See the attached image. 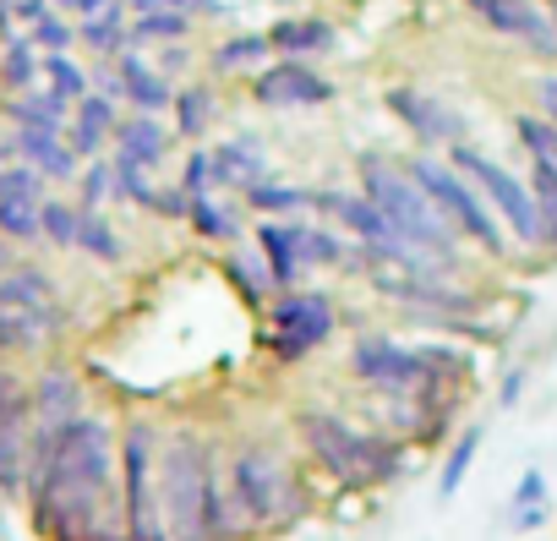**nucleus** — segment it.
Wrapping results in <instances>:
<instances>
[{
  "label": "nucleus",
  "mask_w": 557,
  "mask_h": 541,
  "mask_svg": "<svg viewBox=\"0 0 557 541\" xmlns=\"http://www.w3.org/2000/svg\"><path fill=\"white\" fill-rule=\"evenodd\" d=\"M153 66H159V72H164V77H170V72H181V66H186V50H181V45H164V50H159V61H153Z\"/></svg>",
  "instance_id": "46"
},
{
  "label": "nucleus",
  "mask_w": 557,
  "mask_h": 541,
  "mask_svg": "<svg viewBox=\"0 0 557 541\" xmlns=\"http://www.w3.org/2000/svg\"><path fill=\"white\" fill-rule=\"evenodd\" d=\"M213 186H219V175H213V153L197 148V153L186 159V170H181V192H186V197H208Z\"/></svg>",
  "instance_id": "40"
},
{
  "label": "nucleus",
  "mask_w": 557,
  "mask_h": 541,
  "mask_svg": "<svg viewBox=\"0 0 557 541\" xmlns=\"http://www.w3.org/2000/svg\"><path fill=\"white\" fill-rule=\"evenodd\" d=\"M0 110H7L12 126H34V132H66V121H72V104L55 99L50 88H28V94L7 99Z\"/></svg>",
  "instance_id": "20"
},
{
  "label": "nucleus",
  "mask_w": 557,
  "mask_h": 541,
  "mask_svg": "<svg viewBox=\"0 0 557 541\" xmlns=\"http://www.w3.org/2000/svg\"><path fill=\"white\" fill-rule=\"evenodd\" d=\"M170 110H175V132L181 137H202L208 121H213V94L208 88H181Z\"/></svg>",
  "instance_id": "30"
},
{
  "label": "nucleus",
  "mask_w": 557,
  "mask_h": 541,
  "mask_svg": "<svg viewBox=\"0 0 557 541\" xmlns=\"http://www.w3.org/2000/svg\"><path fill=\"white\" fill-rule=\"evenodd\" d=\"M285 235H290V251L301 262V274H307V268H339V262H350V246L339 235L318 230V224H285Z\"/></svg>",
  "instance_id": "21"
},
{
  "label": "nucleus",
  "mask_w": 557,
  "mask_h": 541,
  "mask_svg": "<svg viewBox=\"0 0 557 541\" xmlns=\"http://www.w3.org/2000/svg\"><path fill=\"white\" fill-rule=\"evenodd\" d=\"M0 192H7V197H34V202H45V175H39L34 164L12 159L7 175H0Z\"/></svg>",
  "instance_id": "39"
},
{
  "label": "nucleus",
  "mask_w": 557,
  "mask_h": 541,
  "mask_svg": "<svg viewBox=\"0 0 557 541\" xmlns=\"http://www.w3.org/2000/svg\"><path fill=\"white\" fill-rule=\"evenodd\" d=\"M230 503H235V519L240 530H262V525H278V519H290L301 508V487L296 476L285 470V459H278L268 443H240L230 470Z\"/></svg>",
  "instance_id": "4"
},
{
  "label": "nucleus",
  "mask_w": 557,
  "mask_h": 541,
  "mask_svg": "<svg viewBox=\"0 0 557 541\" xmlns=\"http://www.w3.org/2000/svg\"><path fill=\"white\" fill-rule=\"evenodd\" d=\"M159 492H164V525L175 530V541H235L240 536L230 481L202 432H181L170 443V454L159 459Z\"/></svg>",
  "instance_id": "1"
},
{
  "label": "nucleus",
  "mask_w": 557,
  "mask_h": 541,
  "mask_svg": "<svg viewBox=\"0 0 557 541\" xmlns=\"http://www.w3.org/2000/svg\"><path fill=\"white\" fill-rule=\"evenodd\" d=\"M513 137L530 148L535 164H557V126L546 115H513Z\"/></svg>",
  "instance_id": "33"
},
{
  "label": "nucleus",
  "mask_w": 557,
  "mask_h": 541,
  "mask_svg": "<svg viewBox=\"0 0 557 541\" xmlns=\"http://www.w3.org/2000/svg\"><path fill=\"white\" fill-rule=\"evenodd\" d=\"M213 175H219V186H257V181H268V159H262V143L257 137H230V143H219L213 148Z\"/></svg>",
  "instance_id": "18"
},
{
  "label": "nucleus",
  "mask_w": 557,
  "mask_h": 541,
  "mask_svg": "<svg viewBox=\"0 0 557 541\" xmlns=\"http://www.w3.org/2000/svg\"><path fill=\"white\" fill-rule=\"evenodd\" d=\"M45 88H50L55 99L77 104V99H88V94H94V72H88V66H77L66 50H55V56H45Z\"/></svg>",
  "instance_id": "24"
},
{
  "label": "nucleus",
  "mask_w": 557,
  "mask_h": 541,
  "mask_svg": "<svg viewBox=\"0 0 557 541\" xmlns=\"http://www.w3.org/2000/svg\"><path fill=\"white\" fill-rule=\"evenodd\" d=\"M257 251L268 257V280H273V285H285V291H296V285H301V262H296V251H290L285 224L262 219V224H257Z\"/></svg>",
  "instance_id": "22"
},
{
  "label": "nucleus",
  "mask_w": 557,
  "mask_h": 541,
  "mask_svg": "<svg viewBox=\"0 0 557 541\" xmlns=\"http://www.w3.org/2000/svg\"><path fill=\"white\" fill-rule=\"evenodd\" d=\"M268 45H273V50H285V61H301V56H323V50H334L339 34H334V23H323V17H285V23H273Z\"/></svg>",
  "instance_id": "19"
},
{
  "label": "nucleus",
  "mask_w": 557,
  "mask_h": 541,
  "mask_svg": "<svg viewBox=\"0 0 557 541\" xmlns=\"http://www.w3.org/2000/svg\"><path fill=\"white\" fill-rule=\"evenodd\" d=\"M541 503H546V476H541V470H524L519 487H513V525H519V530L541 525Z\"/></svg>",
  "instance_id": "35"
},
{
  "label": "nucleus",
  "mask_w": 557,
  "mask_h": 541,
  "mask_svg": "<svg viewBox=\"0 0 557 541\" xmlns=\"http://www.w3.org/2000/svg\"><path fill=\"white\" fill-rule=\"evenodd\" d=\"M465 7L492 34H508V39L530 45L535 56H557V28H552V17L535 7V0H465Z\"/></svg>",
  "instance_id": "11"
},
{
  "label": "nucleus",
  "mask_w": 557,
  "mask_h": 541,
  "mask_svg": "<svg viewBox=\"0 0 557 541\" xmlns=\"http://www.w3.org/2000/svg\"><path fill=\"white\" fill-rule=\"evenodd\" d=\"M383 104H388V110H394L421 143H448V148H454V143L465 137V115L448 110L437 94H421V88H388Z\"/></svg>",
  "instance_id": "12"
},
{
  "label": "nucleus",
  "mask_w": 557,
  "mask_h": 541,
  "mask_svg": "<svg viewBox=\"0 0 557 541\" xmlns=\"http://www.w3.org/2000/svg\"><path fill=\"white\" fill-rule=\"evenodd\" d=\"M0 83L12 94L45 88V50H34L28 39H7V50H0Z\"/></svg>",
  "instance_id": "23"
},
{
  "label": "nucleus",
  "mask_w": 557,
  "mask_h": 541,
  "mask_svg": "<svg viewBox=\"0 0 557 541\" xmlns=\"http://www.w3.org/2000/svg\"><path fill=\"white\" fill-rule=\"evenodd\" d=\"M23 39H28L34 50L55 56V50H72V45H77V28H72V23H66L61 12H45V17H39V23H34L28 34H23Z\"/></svg>",
  "instance_id": "36"
},
{
  "label": "nucleus",
  "mask_w": 557,
  "mask_h": 541,
  "mask_svg": "<svg viewBox=\"0 0 557 541\" xmlns=\"http://www.w3.org/2000/svg\"><path fill=\"white\" fill-rule=\"evenodd\" d=\"M268 50H273L268 34H240V39H230V45L213 50V66H219V72H251Z\"/></svg>",
  "instance_id": "34"
},
{
  "label": "nucleus",
  "mask_w": 557,
  "mask_h": 541,
  "mask_svg": "<svg viewBox=\"0 0 557 541\" xmlns=\"http://www.w3.org/2000/svg\"><path fill=\"white\" fill-rule=\"evenodd\" d=\"M115 77H121V99H126L132 110H143V115H164V110L175 104L170 77H164L148 56H137V50H121V56H115Z\"/></svg>",
  "instance_id": "15"
},
{
  "label": "nucleus",
  "mask_w": 557,
  "mask_h": 541,
  "mask_svg": "<svg viewBox=\"0 0 557 541\" xmlns=\"http://www.w3.org/2000/svg\"><path fill=\"white\" fill-rule=\"evenodd\" d=\"M110 197H115V159H88L77 170V208L83 213H99Z\"/></svg>",
  "instance_id": "27"
},
{
  "label": "nucleus",
  "mask_w": 557,
  "mask_h": 541,
  "mask_svg": "<svg viewBox=\"0 0 557 541\" xmlns=\"http://www.w3.org/2000/svg\"><path fill=\"white\" fill-rule=\"evenodd\" d=\"M350 372H356L361 383L383 389V394H416V389L437 383V372L421 361V351H405V345L377 340V334L361 340V345L350 351Z\"/></svg>",
  "instance_id": "9"
},
{
  "label": "nucleus",
  "mask_w": 557,
  "mask_h": 541,
  "mask_svg": "<svg viewBox=\"0 0 557 541\" xmlns=\"http://www.w3.org/2000/svg\"><path fill=\"white\" fill-rule=\"evenodd\" d=\"M159 432L132 421L121 438V514L132 541H164V492H159Z\"/></svg>",
  "instance_id": "5"
},
{
  "label": "nucleus",
  "mask_w": 557,
  "mask_h": 541,
  "mask_svg": "<svg viewBox=\"0 0 557 541\" xmlns=\"http://www.w3.org/2000/svg\"><path fill=\"white\" fill-rule=\"evenodd\" d=\"M7 164H12V148H7V143H0V175H7Z\"/></svg>",
  "instance_id": "48"
},
{
  "label": "nucleus",
  "mask_w": 557,
  "mask_h": 541,
  "mask_svg": "<svg viewBox=\"0 0 557 541\" xmlns=\"http://www.w3.org/2000/svg\"><path fill=\"white\" fill-rule=\"evenodd\" d=\"M23 394H28V389L17 383V372H7V367H0V416H7V410H12Z\"/></svg>",
  "instance_id": "45"
},
{
  "label": "nucleus",
  "mask_w": 557,
  "mask_h": 541,
  "mask_svg": "<svg viewBox=\"0 0 557 541\" xmlns=\"http://www.w3.org/2000/svg\"><path fill=\"white\" fill-rule=\"evenodd\" d=\"M153 213H164V219H186V213H191V197H186L181 186H164V192H159V208H153Z\"/></svg>",
  "instance_id": "42"
},
{
  "label": "nucleus",
  "mask_w": 557,
  "mask_h": 541,
  "mask_svg": "<svg viewBox=\"0 0 557 541\" xmlns=\"http://www.w3.org/2000/svg\"><path fill=\"white\" fill-rule=\"evenodd\" d=\"M448 159H454V170L513 224V241H519V246H541V213H535V197H530L524 181H513L492 153H481V148H470V143H454Z\"/></svg>",
  "instance_id": "7"
},
{
  "label": "nucleus",
  "mask_w": 557,
  "mask_h": 541,
  "mask_svg": "<svg viewBox=\"0 0 557 541\" xmlns=\"http://www.w3.org/2000/svg\"><path fill=\"white\" fill-rule=\"evenodd\" d=\"M28 399H34V427L50 438V432H61L66 421H77L83 416V383L66 372V367H50V372H39V383L28 389Z\"/></svg>",
  "instance_id": "16"
},
{
  "label": "nucleus",
  "mask_w": 557,
  "mask_h": 541,
  "mask_svg": "<svg viewBox=\"0 0 557 541\" xmlns=\"http://www.w3.org/2000/svg\"><path fill=\"white\" fill-rule=\"evenodd\" d=\"M546 17H552V28H557V0H546Z\"/></svg>",
  "instance_id": "51"
},
{
  "label": "nucleus",
  "mask_w": 557,
  "mask_h": 541,
  "mask_svg": "<svg viewBox=\"0 0 557 541\" xmlns=\"http://www.w3.org/2000/svg\"><path fill=\"white\" fill-rule=\"evenodd\" d=\"M251 99L268 110H312V104H329L334 88L307 61H273L251 77Z\"/></svg>",
  "instance_id": "10"
},
{
  "label": "nucleus",
  "mask_w": 557,
  "mask_h": 541,
  "mask_svg": "<svg viewBox=\"0 0 557 541\" xmlns=\"http://www.w3.org/2000/svg\"><path fill=\"white\" fill-rule=\"evenodd\" d=\"M296 432H301V443L312 448V459H318L329 476H339L345 487H372V481H383V476L394 470V459H399L388 438H372V432L350 427L339 410H323V405H307V410L296 416Z\"/></svg>",
  "instance_id": "3"
},
{
  "label": "nucleus",
  "mask_w": 557,
  "mask_h": 541,
  "mask_svg": "<svg viewBox=\"0 0 557 541\" xmlns=\"http://www.w3.org/2000/svg\"><path fill=\"white\" fill-rule=\"evenodd\" d=\"M50 7H55V12H77V0H50Z\"/></svg>",
  "instance_id": "49"
},
{
  "label": "nucleus",
  "mask_w": 557,
  "mask_h": 541,
  "mask_svg": "<svg viewBox=\"0 0 557 541\" xmlns=\"http://www.w3.org/2000/svg\"><path fill=\"white\" fill-rule=\"evenodd\" d=\"M39 208L45 202H34V197H7L0 192V241H45Z\"/></svg>",
  "instance_id": "26"
},
{
  "label": "nucleus",
  "mask_w": 557,
  "mask_h": 541,
  "mask_svg": "<svg viewBox=\"0 0 557 541\" xmlns=\"http://www.w3.org/2000/svg\"><path fill=\"white\" fill-rule=\"evenodd\" d=\"M191 230L202 235V241H235V219L224 213V208H213L208 197H191Z\"/></svg>",
  "instance_id": "37"
},
{
  "label": "nucleus",
  "mask_w": 557,
  "mask_h": 541,
  "mask_svg": "<svg viewBox=\"0 0 557 541\" xmlns=\"http://www.w3.org/2000/svg\"><path fill=\"white\" fill-rule=\"evenodd\" d=\"M159 181H153V170H143V164H132V159H115V197H126V202H137V208H159Z\"/></svg>",
  "instance_id": "31"
},
{
  "label": "nucleus",
  "mask_w": 557,
  "mask_h": 541,
  "mask_svg": "<svg viewBox=\"0 0 557 541\" xmlns=\"http://www.w3.org/2000/svg\"><path fill=\"white\" fill-rule=\"evenodd\" d=\"M329 334H334V307L318 291H285V302L268 312V340H273L278 361H301Z\"/></svg>",
  "instance_id": "8"
},
{
  "label": "nucleus",
  "mask_w": 557,
  "mask_h": 541,
  "mask_svg": "<svg viewBox=\"0 0 557 541\" xmlns=\"http://www.w3.org/2000/svg\"><path fill=\"white\" fill-rule=\"evenodd\" d=\"M77 251H88V257H99V262H121V257H126L121 235H115L99 213H83V219H77Z\"/></svg>",
  "instance_id": "32"
},
{
  "label": "nucleus",
  "mask_w": 557,
  "mask_h": 541,
  "mask_svg": "<svg viewBox=\"0 0 557 541\" xmlns=\"http://www.w3.org/2000/svg\"><path fill=\"white\" fill-rule=\"evenodd\" d=\"M7 268H12V257H7V241H0V274H7Z\"/></svg>",
  "instance_id": "50"
},
{
  "label": "nucleus",
  "mask_w": 557,
  "mask_h": 541,
  "mask_svg": "<svg viewBox=\"0 0 557 541\" xmlns=\"http://www.w3.org/2000/svg\"><path fill=\"white\" fill-rule=\"evenodd\" d=\"M475 448H481V432L470 427V432H465V438L454 443V454H448V465H443V481H437V487H443V497H454V492H459V481H465V470L475 465Z\"/></svg>",
  "instance_id": "38"
},
{
  "label": "nucleus",
  "mask_w": 557,
  "mask_h": 541,
  "mask_svg": "<svg viewBox=\"0 0 557 541\" xmlns=\"http://www.w3.org/2000/svg\"><path fill=\"white\" fill-rule=\"evenodd\" d=\"M246 202H251L257 213H296V208H318V192H312V186L257 181V186H246Z\"/></svg>",
  "instance_id": "25"
},
{
  "label": "nucleus",
  "mask_w": 557,
  "mask_h": 541,
  "mask_svg": "<svg viewBox=\"0 0 557 541\" xmlns=\"http://www.w3.org/2000/svg\"><path fill=\"white\" fill-rule=\"evenodd\" d=\"M535 213H541V246L557 251V197H535Z\"/></svg>",
  "instance_id": "43"
},
{
  "label": "nucleus",
  "mask_w": 557,
  "mask_h": 541,
  "mask_svg": "<svg viewBox=\"0 0 557 541\" xmlns=\"http://www.w3.org/2000/svg\"><path fill=\"white\" fill-rule=\"evenodd\" d=\"M121 7H126V0H121Z\"/></svg>",
  "instance_id": "52"
},
{
  "label": "nucleus",
  "mask_w": 557,
  "mask_h": 541,
  "mask_svg": "<svg viewBox=\"0 0 557 541\" xmlns=\"http://www.w3.org/2000/svg\"><path fill=\"white\" fill-rule=\"evenodd\" d=\"M230 274H235V285L251 296V307L268 302V285H273V280H268V268H262V262H251V257H230Z\"/></svg>",
  "instance_id": "41"
},
{
  "label": "nucleus",
  "mask_w": 557,
  "mask_h": 541,
  "mask_svg": "<svg viewBox=\"0 0 557 541\" xmlns=\"http://www.w3.org/2000/svg\"><path fill=\"white\" fill-rule=\"evenodd\" d=\"M405 175L437 202V213L459 230V235H470L481 251H492V257H503L508 251V241H503V230H497V219H492V208H486V197L454 170V164H443V159H410L405 164Z\"/></svg>",
  "instance_id": "6"
},
{
  "label": "nucleus",
  "mask_w": 557,
  "mask_h": 541,
  "mask_svg": "<svg viewBox=\"0 0 557 541\" xmlns=\"http://www.w3.org/2000/svg\"><path fill=\"white\" fill-rule=\"evenodd\" d=\"M164 153H170V132L159 126V115L132 110V115L115 121V159H132V164L153 170V164H164Z\"/></svg>",
  "instance_id": "17"
},
{
  "label": "nucleus",
  "mask_w": 557,
  "mask_h": 541,
  "mask_svg": "<svg viewBox=\"0 0 557 541\" xmlns=\"http://www.w3.org/2000/svg\"><path fill=\"white\" fill-rule=\"evenodd\" d=\"M7 148H12V159L34 164L45 181H77V164H83V159L72 153L66 132H34V126H12Z\"/></svg>",
  "instance_id": "13"
},
{
  "label": "nucleus",
  "mask_w": 557,
  "mask_h": 541,
  "mask_svg": "<svg viewBox=\"0 0 557 541\" xmlns=\"http://www.w3.org/2000/svg\"><path fill=\"white\" fill-rule=\"evenodd\" d=\"M77 219H83V208H77V202H66V197H45V208H39L45 241H50V246H61V251H77Z\"/></svg>",
  "instance_id": "28"
},
{
  "label": "nucleus",
  "mask_w": 557,
  "mask_h": 541,
  "mask_svg": "<svg viewBox=\"0 0 557 541\" xmlns=\"http://www.w3.org/2000/svg\"><path fill=\"white\" fill-rule=\"evenodd\" d=\"M318 208L334 213L361 246H410L399 241V230L388 224V213L372 202V197H350V192H318Z\"/></svg>",
  "instance_id": "14"
},
{
  "label": "nucleus",
  "mask_w": 557,
  "mask_h": 541,
  "mask_svg": "<svg viewBox=\"0 0 557 541\" xmlns=\"http://www.w3.org/2000/svg\"><path fill=\"white\" fill-rule=\"evenodd\" d=\"M519 389H524V378H519V372H513V378H508V383H503V405H513V399H519Z\"/></svg>",
  "instance_id": "47"
},
{
  "label": "nucleus",
  "mask_w": 557,
  "mask_h": 541,
  "mask_svg": "<svg viewBox=\"0 0 557 541\" xmlns=\"http://www.w3.org/2000/svg\"><path fill=\"white\" fill-rule=\"evenodd\" d=\"M535 104H541V115L557 126V77H541V83H535Z\"/></svg>",
  "instance_id": "44"
},
{
  "label": "nucleus",
  "mask_w": 557,
  "mask_h": 541,
  "mask_svg": "<svg viewBox=\"0 0 557 541\" xmlns=\"http://www.w3.org/2000/svg\"><path fill=\"white\" fill-rule=\"evenodd\" d=\"M361 197H372L383 213H388V224L399 230V241H410L416 251H426V257H454V235H448V219L437 213V202L405 175V164H394V159H383V153H367L361 159Z\"/></svg>",
  "instance_id": "2"
},
{
  "label": "nucleus",
  "mask_w": 557,
  "mask_h": 541,
  "mask_svg": "<svg viewBox=\"0 0 557 541\" xmlns=\"http://www.w3.org/2000/svg\"><path fill=\"white\" fill-rule=\"evenodd\" d=\"M191 34V17H181V12H143V17H132V45H181Z\"/></svg>",
  "instance_id": "29"
}]
</instances>
